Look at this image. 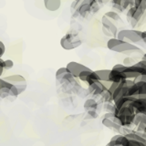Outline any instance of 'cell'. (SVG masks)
<instances>
[{
    "label": "cell",
    "mask_w": 146,
    "mask_h": 146,
    "mask_svg": "<svg viewBox=\"0 0 146 146\" xmlns=\"http://www.w3.org/2000/svg\"><path fill=\"white\" fill-rule=\"evenodd\" d=\"M102 124H103L105 127L109 128V129L115 130V131H120V130H121V126L116 124V123L114 122V121H111V120H108V119H105V118L102 120Z\"/></svg>",
    "instance_id": "13"
},
{
    "label": "cell",
    "mask_w": 146,
    "mask_h": 146,
    "mask_svg": "<svg viewBox=\"0 0 146 146\" xmlns=\"http://www.w3.org/2000/svg\"><path fill=\"white\" fill-rule=\"evenodd\" d=\"M107 47L109 49L112 51L119 52V53H134V52H141V49L139 48L137 46L132 45L130 43L124 42L117 38H110L107 42Z\"/></svg>",
    "instance_id": "1"
},
{
    "label": "cell",
    "mask_w": 146,
    "mask_h": 146,
    "mask_svg": "<svg viewBox=\"0 0 146 146\" xmlns=\"http://www.w3.org/2000/svg\"><path fill=\"white\" fill-rule=\"evenodd\" d=\"M96 74H97L100 80V82L104 85V87L107 90L110 88L111 86V82L109 81V76L110 73H111V70H95Z\"/></svg>",
    "instance_id": "7"
},
{
    "label": "cell",
    "mask_w": 146,
    "mask_h": 146,
    "mask_svg": "<svg viewBox=\"0 0 146 146\" xmlns=\"http://www.w3.org/2000/svg\"><path fill=\"white\" fill-rule=\"evenodd\" d=\"M67 70L68 71V73H70V75L72 77H74L75 79H78L80 76V74L84 70H89L90 68H88L87 66L83 65V64L79 63V62H75V61H71L68 62L66 66Z\"/></svg>",
    "instance_id": "6"
},
{
    "label": "cell",
    "mask_w": 146,
    "mask_h": 146,
    "mask_svg": "<svg viewBox=\"0 0 146 146\" xmlns=\"http://www.w3.org/2000/svg\"><path fill=\"white\" fill-rule=\"evenodd\" d=\"M104 109H105V110H107L108 112H110V113H114V112L116 111V106H115V103L112 102H105Z\"/></svg>",
    "instance_id": "16"
},
{
    "label": "cell",
    "mask_w": 146,
    "mask_h": 146,
    "mask_svg": "<svg viewBox=\"0 0 146 146\" xmlns=\"http://www.w3.org/2000/svg\"><path fill=\"white\" fill-rule=\"evenodd\" d=\"M82 44L80 38L75 32H68L60 39V46L65 50H72L79 48Z\"/></svg>",
    "instance_id": "2"
},
{
    "label": "cell",
    "mask_w": 146,
    "mask_h": 146,
    "mask_svg": "<svg viewBox=\"0 0 146 146\" xmlns=\"http://www.w3.org/2000/svg\"><path fill=\"white\" fill-rule=\"evenodd\" d=\"M13 67H14V62L12 59H4L3 61L4 70H11Z\"/></svg>",
    "instance_id": "18"
},
{
    "label": "cell",
    "mask_w": 146,
    "mask_h": 146,
    "mask_svg": "<svg viewBox=\"0 0 146 146\" xmlns=\"http://www.w3.org/2000/svg\"><path fill=\"white\" fill-rule=\"evenodd\" d=\"M136 64L138 66H140V67H141L144 70V71H145V73H146V61L145 60H141V61H139V62H136Z\"/></svg>",
    "instance_id": "21"
},
{
    "label": "cell",
    "mask_w": 146,
    "mask_h": 146,
    "mask_svg": "<svg viewBox=\"0 0 146 146\" xmlns=\"http://www.w3.org/2000/svg\"><path fill=\"white\" fill-rule=\"evenodd\" d=\"M108 90L105 88L104 85L100 81L89 86V92L92 95H103Z\"/></svg>",
    "instance_id": "8"
},
{
    "label": "cell",
    "mask_w": 146,
    "mask_h": 146,
    "mask_svg": "<svg viewBox=\"0 0 146 146\" xmlns=\"http://www.w3.org/2000/svg\"><path fill=\"white\" fill-rule=\"evenodd\" d=\"M98 108V102L94 99H88L84 103V109L87 111H96Z\"/></svg>",
    "instance_id": "11"
},
{
    "label": "cell",
    "mask_w": 146,
    "mask_h": 146,
    "mask_svg": "<svg viewBox=\"0 0 146 146\" xmlns=\"http://www.w3.org/2000/svg\"><path fill=\"white\" fill-rule=\"evenodd\" d=\"M44 6L47 10L55 12V11L58 10L59 7H60L61 1L60 0H45Z\"/></svg>",
    "instance_id": "10"
},
{
    "label": "cell",
    "mask_w": 146,
    "mask_h": 146,
    "mask_svg": "<svg viewBox=\"0 0 146 146\" xmlns=\"http://www.w3.org/2000/svg\"><path fill=\"white\" fill-rule=\"evenodd\" d=\"M126 66H124L123 64H116V65H114L112 70H117L119 72H121V73H124L125 70H126Z\"/></svg>",
    "instance_id": "19"
},
{
    "label": "cell",
    "mask_w": 146,
    "mask_h": 146,
    "mask_svg": "<svg viewBox=\"0 0 146 146\" xmlns=\"http://www.w3.org/2000/svg\"><path fill=\"white\" fill-rule=\"evenodd\" d=\"M141 60H145L146 61V53L143 55V59H141Z\"/></svg>",
    "instance_id": "24"
},
{
    "label": "cell",
    "mask_w": 146,
    "mask_h": 146,
    "mask_svg": "<svg viewBox=\"0 0 146 146\" xmlns=\"http://www.w3.org/2000/svg\"><path fill=\"white\" fill-rule=\"evenodd\" d=\"M102 31L103 33L108 36H111V38H117V34H118V29L117 26L114 24L113 22L107 18L105 16L102 17Z\"/></svg>",
    "instance_id": "5"
},
{
    "label": "cell",
    "mask_w": 146,
    "mask_h": 146,
    "mask_svg": "<svg viewBox=\"0 0 146 146\" xmlns=\"http://www.w3.org/2000/svg\"><path fill=\"white\" fill-rule=\"evenodd\" d=\"M4 80H6L8 83H10L14 87H16L17 89L19 94L23 93L27 89V80L24 77L19 74H15V75H10L3 78Z\"/></svg>",
    "instance_id": "4"
},
{
    "label": "cell",
    "mask_w": 146,
    "mask_h": 146,
    "mask_svg": "<svg viewBox=\"0 0 146 146\" xmlns=\"http://www.w3.org/2000/svg\"><path fill=\"white\" fill-rule=\"evenodd\" d=\"M5 51H6V47H5L3 41L0 40V58H2V57L4 56Z\"/></svg>",
    "instance_id": "20"
},
{
    "label": "cell",
    "mask_w": 146,
    "mask_h": 146,
    "mask_svg": "<svg viewBox=\"0 0 146 146\" xmlns=\"http://www.w3.org/2000/svg\"><path fill=\"white\" fill-rule=\"evenodd\" d=\"M3 61L4 59L0 58V78H1L2 74H3V71H4V68H3Z\"/></svg>",
    "instance_id": "23"
},
{
    "label": "cell",
    "mask_w": 146,
    "mask_h": 146,
    "mask_svg": "<svg viewBox=\"0 0 146 146\" xmlns=\"http://www.w3.org/2000/svg\"><path fill=\"white\" fill-rule=\"evenodd\" d=\"M139 90V96L146 95V82H136L135 83Z\"/></svg>",
    "instance_id": "15"
},
{
    "label": "cell",
    "mask_w": 146,
    "mask_h": 146,
    "mask_svg": "<svg viewBox=\"0 0 146 146\" xmlns=\"http://www.w3.org/2000/svg\"><path fill=\"white\" fill-rule=\"evenodd\" d=\"M104 16L113 23H121V22L122 23V19L121 18L120 15L115 11H109L107 13H105Z\"/></svg>",
    "instance_id": "12"
},
{
    "label": "cell",
    "mask_w": 146,
    "mask_h": 146,
    "mask_svg": "<svg viewBox=\"0 0 146 146\" xmlns=\"http://www.w3.org/2000/svg\"><path fill=\"white\" fill-rule=\"evenodd\" d=\"M93 70H91L90 68H89V70H84V71H82L80 74V76H79V79L80 80H81V81H83V82H86V80H87V78H88V76L90 74L91 72H92Z\"/></svg>",
    "instance_id": "17"
},
{
    "label": "cell",
    "mask_w": 146,
    "mask_h": 146,
    "mask_svg": "<svg viewBox=\"0 0 146 146\" xmlns=\"http://www.w3.org/2000/svg\"><path fill=\"white\" fill-rule=\"evenodd\" d=\"M141 31L136 29H121L118 32L117 38L124 42L135 45L141 42Z\"/></svg>",
    "instance_id": "3"
},
{
    "label": "cell",
    "mask_w": 146,
    "mask_h": 146,
    "mask_svg": "<svg viewBox=\"0 0 146 146\" xmlns=\"http://www.w3.org/2000/svg\"><path fill=\"white\" fill-rule=\"evenodd\" d=\"M126 78L124 76V74L121 72H119L117 70H111V73H110V76H109V81L111 83H118L120 84L123 80H125Z\"/></svg>",
    "instance_id": "9"
},
{
    "label": "cell",
    "mask_w": 146,
    "mask_h": 146,
    "mask_svg": "<svg viewBox=\"0 0 146 146\" xmlns=\"http://www.w3.org/2000/svg\"><path fill=\"white\" fill-rule=\"evenodd\" d=\"M99 81H100L99 76H98L97 74H96V72H95V71H92V72H91L90 74L88 76V78H87L86 83L90 86V85H92V84L96 83V82H99Z\"/></svg>",
    "instance_id": "14"
},
{
    "label": "cell",
    "mask_w": 146,
    "mask_h": 146,
    "mask_svg": "<svg viewBox=\"0 0 146 146\" xmlns=\"http://www.w3.org/2000/svg\"><path fill=\"white\" fill-rule=\"evenodd\" d=\"M141 42L145 44V47H146V31H141Z\"/></svg>",
    "instance_id": "22"
}]
</instances>
